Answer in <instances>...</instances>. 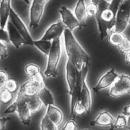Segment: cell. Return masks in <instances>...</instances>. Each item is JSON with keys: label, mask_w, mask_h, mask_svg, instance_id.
I'll return each mask as SVG.
<instances>
[{"label": "cell", "mask_w": 130, "mask_h": 130, "mask_svg": "<svg viewBox=\"0 0 130 130\" xmlns=\"http://www.w3.org/2000/svg\"><path fill=\"white\" fill-rule=\"evenodd\" d=\"M108 40L112 45L118 47L126 37L125 35L122 31L113 29L108 35Z\"/></svg>", "instance_id": "obj_19"}, {"label": "cell", "mask_w": 130, "mask_h": 130, "mask_svg": "<svg viewBox=\"0 0 130 130\" xmlns=\"http://www.w3.org/2000/svg\"><path fill=\"white\" fill-rule=\"evenodd\" d=\"M86 77L87 76L83 78L82 88L78 101L84 107L86 113H89L91 111L92 106V96L90 90L86 82Z\"/></svg>", "instance_id": "obj_13"}, {"label": "cell", "mask_w": 130, "mask_h": 130, "mask_svg": "<svg viewBox=\"0 0 130 130\" xmlns=\"http://www.w3.org/2000/svg\"><path fill=\"white\" fill-rule=\"evenodd\" d=\"M130 0H123L117 11L114 29L123 32L129 24Z\"/></svg>", "instance_id": "obj_5"}, {"label": "cell", "mask_w": 130, "mask_h": 130, "mask_svg": "<svg viewBox=\"0 0 130 130\" xmlns=\"http://www.w3.org/2000/svg\"><path fill=\"white\" fill-rule=\"evenodd\" d=\"M38 96L45 106L47 107L50 105H54V99L53 96L51 91L45 86L41 89Z\"/></svg>", "instance_id": "obj_20"}, {"label": "cell", "mask_w": 130, "mask_h": 130, "mask_svg": "<svg viewBox=\"0 0 130 130\" xmlns=\"http://www.w3.org/2000/svg\"><path fill=\"white\" fill-rule=\"evenodd\" d=\"M16 103L14 101L10 106H9L5 110V114H11L14 113L16 111Z\"/></svg>", "instance_id": "obj_36"}, {"label": "cell", "mask_w": 130, "mask_h": 130, "mask_svg": "<svg viewBox=\"0 0 130 130\" xmlns=\"http://www.w3.org/2000/svg\"><path fill=\"white\" fill-rule=\"evenodd\" d=\"M40 128L42 130H56L57 126L51 120L45 113L41 120Z\"/></svg>", "instance_id": "obj_26"}, {"label": "cell", "mask_w": 130, "mask_h": 130, "mask_svg": "<svg viewBox=\"0 0 130 130\" xmlns=\"http://www.w3.org/2000/svg\"><path fill=\"white\" fill-rule=\"evenodd\" d=\"M123 0H100L97 14L94 16L101 39L108 36L114 29L116 16Z\"/></svg>", "instance_id": "obj_1"}, {"label": "cell", "mask_w": 130, "mask_h": 130, "mask_svg": "<svg viewBox=\"0 0 130 130\" xmlns=\"http://www.w3.org/2000/svg\"><path fill=\"white\" fill-rule=\"evenodd\" d=\"M129 24L130 25V15H129Z\"/></svg>", "instance_id": "obj_44"}, {"label": "cell", "mask_w": 130, "mask_h": 130, "mask_svg": "<svg viewBox=\"0 0 130 130\" xmlns=\"http://www.w3.org/2000/svg\"><path fill=\"white\" fill-rule=\"evenodd\" d=\"M9 78L7 72L3 69H0V89L5 87L6 83Z\"/></svg>", "instance_id": "obj_32"}, {"label": "cell", "mask_w": 130, "mask_h": 130, "mask_svg": "<svg viewBox=\"0 0 130 130\" xmlns=\"http://www.w3.org/2000/svg\"><path fill=\"white\" fill-rule=\"evenodd\" d=\"M22 1H24L25 3H26V4H29V3H30L29 0H22Z\"/></svg>", "instance_id": "obj_43"}, {"label": "cell", "mask_w": 130, "mask_h": 130, "mask_svg": "<svg viewBox=\"0 0 130 130\" xmlns=\"http://www.w3.org/2000/svg\"><path fill=\"white\" fill-rule=\"evenodd\" d=\"M73 12L81 25H84L87 18L84 0H77Z\"/></svg>", "instance_id": "obj_18"}, {"label": "cell", "mask_w": 130, "mask_h": 130, "mask_svg": "<svg viewBox=\"0 0 130 130\" xmlns=\"http://www.w3.org/2000/svg\"><path fill=\"white\" fill-rule=\"evenodd\" d=\"M11 0H1L0 2V27L5 28L9 18Z\"/></svg>", "instance_id": "obj_16"}, {"label": "cell", "mask_w": 130, "mask_h": 130, "mask_svg": "<svg viewBox=\"0 0 130 130\" xmlns=\"http://www.w3.org/2000/svg\"><path fill=\"white\" fill-rule=\"evenodd\" d=\"M122 53H126L130 51V38L126 36L121 44L117 47Z\"/></svg>", "instance_id": "obj_31"}, {"label": "cell", "mask_w": 130, "mask_h": 130, "mask_svg": "<svg viewBox=\"0 0 130 130\" xmlns=\"http://www.w3.org/2000/svg\"><path fill=\"white\" fill-rule=\"evenodd\" d=\"M119 74L114 68H111L105 73L99 79L97 83L92 88L95 92H98L102 90L110 88L117 80Z\"/></svg>", "instance_id": "obj_8"}, {"label": "cell", "mask_w": 130, "mask_h": 130, "mask_svg": "<svg viewBox=\"0 0 130 130\" xmlns=\"http://www.w3.org/2000/svg\"><path fill=\"white\" fill-rule=\"evenodd\" d=\"M63 35L64 47L68 59L78 71L86 65H89L90 56L78 42L73 31L66 28Z\"/></svg>", "instance_id": "obj_2"}, {"label": "cell", "mask_w": 130, "mask_h": 130, "mask_svg": "<svg viewBox=\"0 0 130 130\" xmlns=\"http://www.w3.org/2000/svg\"><path fill=\"white\" fill-rule=\"evenodd\" d=\"M9 18L11 22L24 40L26 45H33L34 40L26 26L12 8L10 11Z\"/></svg>", "instance_id": "obj_7"}, {"label": "cell", "mask_w": 130, "mask_h": 130, "mask_svg": "<svg viewBox=\"0 0 130 130\" xmlns=\"http://www.w3.org/2000/svg\"><path fill=\"white\" fill-rule=\"evenodd\" d=\"M127 117L123 113L119 114L114 119V122L112 125V128H123L126 126Z\"/></svg>", "instance_id": "obj_28"}, {"label": "cell", "mask_w": 130, "mask_h": 130, "mask_svg": "<svg viewBox=\"0 0 130 130\" xmlns=\"http://www.w3.org/2000/svg\"><path fill=\"white\" fill-rule=\"evenodd\" d=\"M126 117H127V124H126V127L130 129V115H127Z\"/></svg>", "instance_id": "obj_40"}, {"label": "cell", "mask_w": 130, "mask_h": 130, "mask_svg": "<svg viewBox=\"0 0 130 130\" xmlns=\"http://www.w3.org/2000/svg\"><path fill=\"white\" fill-rule=\"evenodd\" d=\"M99 1H100V0H90V2H93L94 3H95L96 4H98Z\"/></svg>", "instance_id": "obj_42"}, {"label": "cell", "mask_w": 130, "mask_h": 130, "mask_svg": "<svg viewBox=\"0 0 130 130\" xmlns=\"http://www.w3.org/2000/svg\"><path fill=\"white\" fill-rule=\"evenodd\" d=\"M117 80L126 93L130 94V76L124 73L120 74Z\"/></svg>", "instance_id": "obj_25"}, {"label": "cell", "mask_w": 130, "mask_h": 130, "mask_svg": "<svg viewBox=\"0 0 130 130\" xmlns=\"http://www.w3.org/2000/svg\"><path fill=\"white\" fill-rule=\"evenodd\" d=\"M50 0H37L38 3L44 6H45V4H46Z\"/></svg>", "instance_id": "obj_41"}, {"label": "cell", "mask_w": 130, "mask_h": 130, "mask_svg": "<svg viewBox=\"0 0 130 130\" xmlns=\"http://www.w3.org/2000/svg\"><path fill=\"white\" fill-rule=\"evenodd\" d=\"M125 94H126V92L122 88L117 80L109 88V94L113 98H118Z\"/></svg>", "instance_id": "obj_24"}, {"label": "cell", "mask_w": 130, "mask_h": 130, "mask_svg": "<svg viewBox=\"0 0 130 130\" xmlns=\"http://www.w3.org/2000/svg\"><path fill=\"white\" fill-rule=\"evenodd\" d=\"M0 111H1V108H0Z\"/></svg>", "instance_id": "obj_45"}, {"label": "cell", "mask_w": 130, "mask_h": 130, "mask_svg": "<svg viewBox=\"0 0 130 130\" xmlns=\"http://www.w3.org/2000/svg\"><path fill=\"white\" fill-rule=\"evenodd\" d=\"M114 118L112 114L107 111L103 110L100 112L94 119L90 122V125L100 126H111L113 124Z\"/></svg>", "instance_id": "obj_15"}, {"label": "cell", "mask_w": 130, "mask_h": 130, "mask_svg": "<svg viewBox=\"0 0 130 130\" xmlns=\"http://www.w3.org/2000/svg\"><path fill=\"white\" fill-rule=\"evenodd\" d=\"M0 41L8 42L9 41L8 34L7 30L0 27Z\"/></svg>", "instance_id": "obj_35"}, {"label": "cell", "mask_w": 130, "mask_h": 130, "mask_svg": "<svg viewBox=\"0 0 130 130\" xmlns=\"http://www.w3.org/2000/svg\"><path fill=\"white\" fill-rule=\"evenodd\" d=\"M46 114L57 126L60 125L63 120V114L62 111L54 105H50L47 107Z\"/></svg>", "instance_id": "obj_17"}, {"label": "cell", "mask_w": 130, "mask_h": 130, "mask_svg": "<svg viewBox=\"0 0 130 130\" xmlns=\"http://www.w3.org/2000/svg\"><path fill=\"white\" fill-rule=\"evenodd\" d=\"M33 45L43 54L48 55L52 46V41L44 40L41 39L34 40Z\"/></svg>", "instance_id": "obj_21"}, {"label": "cell", "mask_w": 130, "mask_h": 130, "mask_svg": "<svg viewBox=\"0 0 130 130\" xmlns=\"http://www.w3.org/2000/svg\"><path fill=\"white\" fill-rule=\"evenodd\" d=\"M45 86L44 79L41 75L25 82L19 88L17 94L22 95L26 99L38 96L41 89Z\"/></svg>", "instance_id": "obj_4"}, {"label": "cell", "mask_w": 130, "mask_h": 130, "mask_svg": "<svg viewBox=\"0 0 130 130\" xmlns=\"http://www.w3.org/2000/svg\"><path fill=\"white\" fill-rule=\"evenodd\" d=\"M66 28L61 21H57L53 23L46 29L41 39L52 41L55 39L60 38Z\"/></svg>", "instance_id": "obj_12"}, {"label": "cell", "mask_w": 130, "mask_h": 130, "mask_svg": "<svg viewBox=\"0 0 130 130\" xmlns=\"http://www.w3.org/2000/svg\"><path fill=\"white\" fill-rule=\"evenodd\" d=\"M61 55V44L60 38L52 41V46L48 54L46 69L44 72L45 77H55L57 74L58 67Z\"/></svg>", "instance_id": "obj_3"}, {"label": "cell", "mask_w": 130, "mask_h": 130, "mask_svg": "<svg viewBox=\"0 0 130 130\" xmlns=\"http://www.w3.org/2000/svg\"><path fill=\"white\" fill-rule=\"evenodd\" d=\"M5 88L10 92L14 93L19 89V84L16 79L13 78H9L5 85Z\"/></svg>", "instance_id": "obj_29"}, {"label": "cell", "mask_w": 130, "mask_h": 130, "mask_svg": "<svg viewBox=\"0 0 130 130\" xmlns=\"http://www.w3.org/2000/svg\"><path fill=\"white\" fill-rule=\"evenodd\" d=\"M6 26L9 41L16 48L19 49L22 46L26 45L24 40L11 21L7 23Z\"/></svg>", "instance_id": "obj_14"}, {"label": "cell", "mask_w": 130, "mask_h": 130, "mask_svg": "<svg viewBox=\"0 0 130 130\" xmlns=\"http://www.w3.org/2000/svg\"><path fill=\"white\" fill-rule=\"evenodd\" d=\"M77 128V125L74 119H70L66 122L62 129L63 130H75Z\"/></svg>", "instance_id": "obj_33"}, {"label": "cell", "mask_w": 130, "mask_h": 130, "mask_svg": "<svg viewBox=\"0 0 130 130\" xmlns=\"http://www.w3.org/2000/svg\"><path fill=\"white\" fill-rule=\"evenodd\" d=\"M122 113H123L124 114H125L126 116L128 115H130V105L125 106L123 108Z\"/></svg>", "instance_id": "obj_39"}, {"label": "cell", "mask_w": 130, "mask_h": 130, "mask_svg": "<svg viewBox=\"0 0 130 130\" xmlns=\"http://www.w3.org/2000/svg\"><path fill=\"white\" fill-rule=\"evenodd\" d=\"M4 42L0 41V58L4 59L8 56V49Z\"/></svg>", "instance_id": "obj_34"}, {"label": "cell", "mask_w": 130, "mask_h": 130, "mask_svg": "<svg viewBox=\"0 0 130 130\" xmlns=\"http://www.w3.org/2000/svg\"><path fill=\"white\" fill-rule=\"evenodd\" d=\"M44 6L38 2L37 0H32L29 9V25L30 28H37L42 18Z\"/></svg>", "instance_id": "obj_10"}, {"label": "cell", "mask_w": 130, "mask_h": 130, "mask_svg": "<svg viewBox=\"0 0 130 130\" xmlns=\"http://www.w3.org/2000/svg\"><path fill=\"white\" fill-rule=\"evenodd\" d=\"M98 10V4L90 2L86 4V11L87 17H94Z\"/></svg>", "instance_id": "obj_30"}, {"label": "cell", "mask_w": 130, "mask_h": 130, "mask_svg": "<svg viewBox=\"0 0 130 130\" xmlns=\"http://www.w3.org/2000/svg\"><path fill=\"white\" fill-rule=\"evenodd\" d=\"M24 71L25 74L30 78H36L42 75L40 67L33 63L27 64L25 67Z\"/></svg>", "instance_id": "obj_23"}, {"label": "cell", "mask_w": 130, "mask_h": 130, "mask_svg": "<svg viewBox=\"0 0 130 130\" xmlns=\"http://www.w3.org/2000/svg\"><path fill=\"white\" fill-rule=\"evenodd\" d=\"M61 22L66 28L73 31L76 28H81L82 25L74 14L68 8L64 6H61L59 9Z\"/></svg>", "instance_id": "obj_9"}, {"label": "cell", "mask_w": 130, "mask_h": 130, "mask_svg": "<svg viewBox=\"0 0 130 130\" xmlns=\"http://www.w3.org/2000/svg\"><path fill=\"white\" fill-rule=\"evenodd\" d=\"M15 102L17 106L16 112L19 120L23 125H29L31 122V113L28 105L27 99L17 94Z\"/></svg>", "instance_id": "obj_6"}, {"label": "cell", "mask_w": 130, "mask_h": 130, "mask_svg": "<svg viewBox=\"0 0 130 130\" xmlns=\"http://www.w3.org/2000/svg\"><path fill=\"white\" fill-rule=\"evenodd\" d=\"M27 101L31 114L39 112L43 105V102L38 96L27 99Z\"/></svg>", "instance_id": "obj_22"}, {"label": "cell", "mask_w": 130, "mask_h": 130, "mask_svg": "<svg viewBox=\"0 0 130 130\" xmlns=\"http://www.w3.org/2000/svg\"><path fill=\"white\" fill-rule=\"evenodd\" d=\"M13 98V93L6 88H2L0 91V103L3 104H9L12 101Z\"/></svg>", "instance_id": "obj_27"}, {"label": "cell", "mask_w": 130, "mask_h": 130, "mask_svg": "<svg viewBox=\"0 0 130 130\" xmlns=\"http://www.w3.org/2000/svg\"><path fill=\"white\" fill-rule=\"evenodd\" d=\"M124 59L126 64L130 65V51L125 53Z\"/></svg>", "instance_id": "obj_38"}, {"label": "cell", "mask_w": 130, "mask_h": 130, "mask_svg": "<svg viewBox=\"0 0 130 130\" xmlns=\"http://www.w3.org/2000/svg\"><path fill=\"white\" fill-rule=\"evenodd\" d=\"M10 119V117L7 116L0 117V129H5L6 128V123Z\"/></svg>", "instance_id": "obj_37"}, {"label": "cell", "mask_w": 130, "mask_h": 130, "mask_svg": "<svg viewBox=\"0 0 130 130\" xmlns=\"http://www.w3.org/2000/svg\"><path fill=\"white\" fill-rule=\"evenodd\" d=\"M66 79L68 87V92L71 94L76 87L80 75V71H78L73 63L67 59L66 64Z\"/></svg>", "instance_id": "obj_11"}]
</instances>
